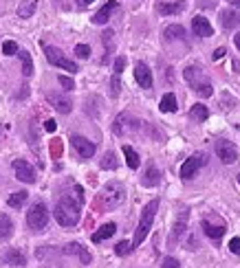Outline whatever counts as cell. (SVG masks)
<instances>
[{
  "label": "cell",
  "instance_id": "obj_1",
  "mask_svg": "<svg viewBox=\"0 0 240 268\" xmlns=\"http://www.w3.org/2000/svg\"><path fill=\"white\" fill-rule=\"evenodd\" d=\"M82 203L84 200L75 198L73 196H62L59 198V203L55 205V220L59 226H75L79 222V218H82Z\"/></svg>",
  "mask_w": 240,
  "mask_h": 268
},
{
  "label": "cell",
  "instance_id": "obj_2",
  "mask_svg": "<svg viewBox=\"0 0 240 268\" xmlns=\"http://www.w3.org/2000/svg\"><path fill=\"white\" fill-rule=\"evenodd\" d=\"M183 77H185V82L192 86V90H196L201 97H212V95H214L212 82L207 79V75L203 73V69H198V66H188V69L183 71Z\"/></svg>",
  "mask_w": 240,
  "mask_h": 268
},
{
  "label": "cell",
  "instance_id": "obj_3",
  "mask_svg": "<svg viewBox=\"0 0 240 268\" xmlns=\"http://www.w3.org/2000/svg\"><path fill=\"white\" fill-rule=\"evenodd\" d=\"M157 209H159V200H157V198L150 200V203L143 207L141 220H139V226H137V231H135V240H132L135 249L143 242L145 238H148V233H150V229H152V222H155V216H157Z\"/></svg>",
  "mask_w": 240,
  "mask_h": 268
},
{
  "label": "cell",
  "instance_id": "obj_4",
  "mask_svg": "<svg viewBox=\"0 0 240 268\" xmlns=\"http://www.w3.org/2000/svg\"><path fill=\"white\" fill-rule=\"evenodd\" d=\"M126 200V189L122 183H108L99 193V200L97 205L102 207V209H115Z\"/></svg>",
  "mask_w": 240,
  "mask_h": 268
},
{
  "label": "cell",
  "instance_id": "obj_5",
  "mask_svg": "<svg viewBox=\"0 0 240 268\" xmlns=\"http://www.w3.org/2000/svg\"><path fill=\"white\" fill-rule=\"evenodd\" d=\"M26 224L31 226L33 231H42L46 224H49V211H46V205L36 203L26 211Z\"/></svg>",
  "mask_w": 240,
  "mask_h": 268
},
{
  "label": "cell",
  "instance_id": "obj_6",
  "mask_svg": "<svg viewBox=\"0 0 240 268\" xmlns=\"http://www.w3.org/2000/svg\"><path fill=\"white\" fill-rule=\"evenodd\" d=\"M44 55L46 59L53 64V66H57V69H62V71H69V73H77V64L73 62V59L69 57H64V53L55 49V46H44Z\"/></svg>",
  "mask_w": 240,
  "mask_h": 268
},
{
  "label": "cell",
  "instance_id": "obj_7",
  "mask_svg": "<svg viewBox=\"0 0 240 268\" xmlns=\"http://www.w3.org/2000/svg\"><path fill=\"white\" fill-rule=\"evenodd\" d=\"M201 226H203L205 236L212 238V240H221L225 236V231H227V226H225V222L218 216H205Z\"/></svg>",
  "mask_w": 240,
  "mask_h": 268
},
{
  "label": "cell",
  "instance_id": "obj_8",
  "mask_svg": "<svg viewBox=\"0 0 240 268\" xmlns=\"http://www.w3.org/2000/svg\"><path fill=\"white\" fill-rule=\"evenodd\" d=\"M205 163H207V156H205V154H194V156H190V158L181 165V178H183V180L194 178L196 172L201 170Z\"/></svg>",
  "mask_w": 240,
  "mask_h": 268
},
{
  "label": "cell",
  "instance_id": "obj_9",
  "mask_svg": "<svg viewBox=\"0 0 240 268\" xmlns=\"http://www.w3.org/2000/svg\"><path fill=\"white\" fill-rule=\"evenodd\" d=\"M216 154H218V158H221L225 165H231L238 158V147L231 143V141L221 139V141H216Z\"/></svg>",
  "mask_w": 240,
  "mask_h": 268
},
{
  "label": "cell",
  "instance_id": "obj_10",
  "mask_svg": "<svg viewBox=\"0 0 240 268\" xmlns=\"http://www.w3.org/2000/svg\"><path fill=\"white\" fill-rule=\"evenodd\" d=\"M11 167H13V174H16L18 180H22V183H26V185H33V183H36V170H33V167L26 163V160L16 158Z\"/></svg>",
  "mask_w": 240,
  "mask_h": 268
},
{
  "label": "cell",
  "instance_id": "obj_11",
  "mask_svg": "<svg viewBox=\"0 0 240 268\" xmlns=\"http://www.w3.org/2000/svg\"><path fill=\"white\" fill-rule=\"evenodd\" d=\"M71 145H73V150L79 154V158H91L93 154H95V143L84 137H77V134L71 137Z\"/></svg>",
  "mask_w": 240,
  "mask_h": 268
},
{
  "label": "cell",
  "instance_id": "obj_12",
  "mask_svg": "<svg viewBox=\"0 0 240 268\" xmlns=\"http://www.w3.org/2000/svg\"><path fill=\"white\" fill-rule=\"evenodd\" d=\"M46 99H49V104H51L57 112H62V115H69V112L73 110L71 99L64 97V95H57V92H46Z\"/></svg>",
  "mask_w": 240,
  "mask_h": 268
},
{
  "label": "cell",
  "instance_id": "obj_13",
  "mask_svg": "<svg viewBox=\"0 0 240 268\" xmlns=\"http://www.w3.org/2000/svg\"><path fill=\"white\" fill-rule=\"evenodd\" d=\"M135 79H137V84L141 86V88H145V90L152 88V73H150V69L143 62H137V66H135Z\"/></svg>",
  "mask_w": 240,
  "mask_h": 268
},
{
  "label": "cell",
  "instance_id": "obj_14",
  "mask_svg": "<svg viewBox=\"0 0 240 268\" xmlns=\"http://www.w3.org/2000/svg\"><path fill=\"white\" fill-rule=\"evenodd\" d=\"M192 29H194V36H198V38L214 36V29H212L209 20L205 18V16H196L194 20H192Z\"/></svg>",
  "mask_w": 240,
  "mask_h": 268
},
{
  "label": "cell",
  "instance_id": "obj_15",
  "mask_svg": "<svg viewBox=\"0 0 240 268\" xmlns=\"http://www.w3.org/2000/svg\"><path fill=\"white\" fill-rule=\"evenodd\" d=\"M64 253L66 255H75V257H79V262H82L84 266H88L91 264V253L86 251V246H82V244H77V242H73V244H66L64 246Z\"/></svg>",
  "mask_w": 240,
  "mask_h": 268
},
{
  "label": "cell",
  "instance_id": "obj_16",
  "mask_svg": "<svg viewBox=\"0 0 240 268\" xmlns=\"http://www.w3.org/2000/svg\"><path fill=\"white\" fill-rule=\"evenodd\" d=\"M117 233V224L115 222H108V224H104V226H99V229L93 233L91 236V240L95 244H99V242H104V240H108V238H112Z\"/></svg>",
  "mask_w": 240,
  "mask_h": 268
},
{
  "label": "cell",
  "instance_id": "obj_17",
  "mask_svg": "<svg viewBox=\"0 0 240 268\" xmlns=\"http://www.w3.org/2000/svg\"><path fill=\"white\" fill-rule=\"evenodd\" d=\"M112 9H117V0H108L102 9H99L95 16H93V24H106L108 22V18H110V13Z\"/></svg>",
  "mask_w": 240,
  "mask_h": 268
},
{
  "label": "cell",
  "instance_id": "obj_18",
  "mask_svg": "<svg viewBox=\"0 0 240 268\" xmlns=\"http://www.w3.org/2000/svg\"><path fill=\"white\" fill-rule=\"evenodd\" d=\"M5 262L9 264V266H16V268H22L24 264H26V257L22 255L20 251H16V249H9L5 253Z\"/></svg>",
  "mask_w": 240,
  "mask_h": 268
},
{
  "label": "cell",
  "instance_id": "obj_19",
  "mask_svg": "<svg viewBox=\"0 0 240 268\" xmlns=\"http://www.w3.org/2000/svg\"><path fill=\"white\" fill-rule=\"evenodd\" d=\"M141 183H143V187H157L161 183V172H159L155 165H150L148 172H145V176L141 178Z\"/></svg>",
  "mask_w": 240,
  "mask_h": 268
},
{
  "label": "cell",
  "instance_id": "obj_20",
  "mask_svg": "<svg viewBox=\"0 0 240 268\" xmlns=\"http://www.w3.org/2000/svg\"><path fill=\"white\" fill-rule=\"evenodd\" d=\"M157 11L163 13V16H174V13L183 11V3H181V0H176V3H159Z\"/></svg>",
  "mask_w": 240,
  "mask_h": 268
},
{
  "label": "cell",
  "instance_id": "obj_21",
  "mask_svg": "<svg viewBox=\"0 0 240 268\" xmlns=\"http://www.w3.org/2000/svg\"><path fill=\"white\" fill-rule=\"evenodd\" d=\"M163 38L168 40V42H172V40H185V29L181 24H170V26H165Z\"/></svg>",
  "mask_w": 240,
  "mask_h": 268
},
{
  "label": "cell",
  "instance_id": "obj_22",
  "mask_svg": "<svg viewBox=\"0 0 240 268\" xmlns=\"http://www.w3.org/2000/svg\"><path fill=\"white\" fill-rule=\"evenodd\" d=\"M13 236V222L7 213H0V240H9Z\"/></svg>",
  "mask_w": 240,
  "mask_h": 268
},
{
  "label": "cell",
  "instance_id": "obj_23",
  "mask_svg": "<svg viewBox=\"0 0 240 268\" xmlns=\"http://www.w3.org/2000/svg\"><path fill=\"white\" fill-rule=\"evenodd\" d=\"M38 9V0H22L18 7V16L20 18H31Z\"/></svg>",
  "mask_w": 240,
  "mask_h": 268
},
{
  "label": "cell",
  "instance_id": "obj_24",
  "mask_svg": "<svg viewBox=\"0 0 240 268\" xmlns=\"http://www.w3.org/2000/svg\"><path fill=\"white\" fill-rule=\"evenodd\" d=\"M122 150H124V156H126V163H128V167H130V170H137V167L141 165V160H139V154L132 150L130 145H124Z\"/></svg>",
  "mask_w": 240,
  "mask_h": 268
},
{
  "label": "cell",
  "instance_id": "obj_25",
  "mask_svg": "<svg viewBox=\"0 0 240 268\" xmlns=\"http://www.w3.org/2000/svg\"><path fill=\"white\" fill-rule=\"evenodd\" d=\"M128 121H130V115H119L117 117V121H115V125H112V130H115V134H126L128 130H132L135 125H128Z\"/></svg>",
  "mask_w": 240,
  "mask_h": 268
},
{
  "label": "cell",
  "instance_id": "obj_26",
  "mask_svg": "<svg viewBox=\"0 0 240 268\" xmlns=\"http://www.w3.org/2000/svg\"><path fill=\"white\" fill-rule=\"evenodd\" d=\"M159 108H161V112H176V95L174 92H168L163 99H161V104H159Z\"/></svg>",
  "mask_w": 240,
  "mask_h": 268
},
{
  "label": "cell",
  "instance_id": "obj_27",
  "mask_svg": "<svg viewBox=\"0 0 240 268\" xmlns=\"http://www.w3.org/2000/svg\"><path fill=\"white\" fill-rule=\"evenodd\" d=\"M190 117L194 119V121H207V117H209V110H207V106H203V104H196V106H192V110H190Z\"/></svg>",
  "mask_w": 240,
  "mask_h": 268
},
{
  "label": "cell",
  "instance_id": "obj_28",
  "mask_svg": "<svg viewBox=\"0 0 240 268\" xmlns=\"http://www.w3.org/2000/svg\"><path fill=\"white\" fill-rule=\"evenodd\" d=\"M26 198H29V193L26 191H13L7 203H9V207H13V209H20V207L26 203Z\"/></svg>",
  "mask_w": 240,
  "mask_h": 268
},
{
  "label": "cell",
  "instance_id": "obj_29",
  "mask_svg": "<svg viewBox=\"0 0 240 268\" xmlns=\"http://www.w3.org/2000/svg\"><path fill=\"white\" fill-rule=\"evenodd\" d=\"M185 226H188V211H183L181 220H178V222H176L174 231H172V238H170V242H176V238H181V236H183V233H185Z\"/></svg>",
  "mask_w": 240,
  "mask_h": 268
},
{
  "label": "cell",
  "instance_id": "obj_30",
  "mask_svg": "<svg viewBox=\"0 0 240 268\" xmlns=\"http://www.w3.org/2000/svg\"><path fill=\"white\" fill-rule=\"evenodd\" d=\"M20 59H22V75L24 77H31L33 75V62H31V55L26 51H20Z\"/></svg>",
  "mask_w": 240,
  "mask_h": 268
},
{
  "label": "cell",
  "instance_id": "obj_31",
  "mask_svg": "<svg viewBox=\"0 0 240 268\" xmlns=\"http://www.w3.org/2000/svg\"><path fill=\"white\" fill-rule=\"evenodd\" d=\"M132 251H135V244L128 242V240H122V242L115 246V253H117V255H122V257H124V255H130Z\"/></svg>",
  "mask_w": 240,
  "mask_h": 268
},
{
  "label": "cell",
  "instance_id": "obj_32",
  "mask_svg": "<svg viewBox=\"0 0 240 268\" xmlns=\"http://www.w3.org/2000/svg\"><path fill=\"white\" fill-rule=\"evenodd\" d=\"M223 24L227 26H236V24H240V13H231V11H225L223 13Z\"/></svg>",
  "mask_w": 240,
  "mask_h": 268
},
{
  "label": "cell",
  "instance_id": "obj_33",
  "mask_svg": "<svg viewBox=\"0 0 240 268\" xmlns=\"http://www.w3.org/2000/svg\"><path fill=\"white\" fill-rule=\"evenodd\" d=\"M122 73H112V79H110V95L112 97H119V90H122Z\"/></svg>",
  "mask_w": 240,
  "mask_h": 268
},
{
  "label": "cell",
  "instance_id": "obj_34",
  "mask_svg": "<svg viewBox=\"0 0 240 268\" xmlns=\"http://www.w3.org/2000/svg\"><path fill=\"white\" fill-rule=\"evenodd\" d=\"M102 167H104V170H117L115 154H112V152H106V156L102 158Z\"/></svg>",
  "mask_w": 240,
  "mask_h": 268
},
{
  "label": "cell",
  "instance_id": "obj_35",
  "mask_svg": "<svg viewBox=\"0 0 240 268\" xmlns=\"http://www.w3.org/2000/svg\"><path fill=\"white\" fill-rule=\"evenodd\" d=\"M18 51V44L13 42V40H7V42H3V55H16Z\"/></svg>",
  "mask_w": 240,
  "mask_h": 268
},
{
  "label": "cell",
  "instance_id": "obj_36",
  "mask_svg": "<svg viewBox=\"0 0 240 268\" xmlns=\"http://www.w3.org/2000/svg\"><path fill=\"white\" fill-rule=\"evenodd\" d=\"M51 156H53V160H57L59 156H62V141L59 139L51 141Z\"/></svg>",
  "mask_w": 240,
  "mask_h": 268
},
{
  "label": "cell",
  "instance_id": "obj_37",
  "mask_svg": "<svg viewBox=\"0 0 240 268\" xmlns=\"http://www.w3.org/2000/svg\"><path fill=\"white\" fill-rule=\"evenodd\" d=\"M75 55H77L79 59L91 57V46H88V44H77V46H75Z\"/></svg>",
  "mask_w": 240,
  "mask_h": 268
},
{
  "label": "cell",
  "instance_id": "obj_38",
  "mask_svg": "<svg viewBox=\"0 0 240 268\" xmlns=\"http://www.w3.org/2000/svg\"><path fill=\"white\" fill-rule=\"evenodd\" d=\"M161 268H181V264H178L176 257H163Z\"/></svg>",
  "mask_w": 240,
  "mask_h": 268
},
{
  "label": "cell",
  "instance_id": "obj_39",
  "mask_svg": "<svg viewBox=\"0 0 240 268\" xmlns=\"http://www.w3.org/2000/svg\"><path fill=\"white\" fill-rule=\"evenodd\" d=\"M57 82H59V86H64V90H73V88H75V84H73V79H71V77L59 75V77H57Z\"/></svg>",
  "mask_w": 240,
  "mask_h": 268
},
{
  "label": "cell",
  "instance_id": "obj_40",
  "mask_svg": "<svg viewBox=\"0 0 240 268\" xmlns=\"http://www.w3.org/2000/svg\"><path fill=\"white\" fill-rule=\"evenodd\" d=\"M229 251L234 253V255H240V238H234L229 242Z\"/></svg>",
  "mask_w": 240,
  "mask_h": 268
},
{
  "label": "cell",
  "instance_id": "obj_41",
  "mask_svg": "<svg viewBox=\"0 0 240 268\" xmlns=\"http://www.w3.org/2000/svg\"><path fill=\"white\" fill-rule=\"evenodd\" d=\"M124 66H126V57L122 55V57H117V59H115V69H112V71H115V73H122V71H124Z\"/></svg>",
  "mask_w": 240,
  "mask_h": 268
},
{
  "label": "cell",
  "instance_id": "obj_42",
  "mask_svg": "<svg viewBox=\"0 0 240 268\" xmlns=\"http://www.w3.org/2000/svg\"><path fill=\"white\" fill-rule=\"evenodd\" d=\"M225 53H227V51H225L223 46H221V49H216V51H214V55H212V59H214V62H218V59H223V57H225Z\"/></svg>",
  "mask_w": 240,
  "mask_h": 268
},
{
  "label": "cell",
  "instance_id": "obj_43",
  "mask_svg": "<svg viewBox=\"0 0 240 268\" xmlns=\"http://www.w3.org/2000/svg\"><path fill=\"white\" fill-rule=\"evenodd\" d=\"M55 128H57V123L53 121V119H49V121L44 123V130H46V132H55Z\"/></svg>",
  "mask_w": 240,
  "mask_h": 268
},
{
  "label": "cell",
  "instance_id": "obj_44",
  "mask_svg": "<svg viewBox=\"0 0 240 268\" xmlns=\"http://www.w3.org/2000/svg\"><path fill=\"white\" fill-rule=\"evenodd\" d=\"M234 44H236V49L240 51V33H236V36H234Z\"/></svg>",
  "mask_w": 240,
  "mask_h": 268
},
{
  "label": "cell",
  "instance_id": "obj_45",
  "mask_svg": "<svg viewBox=\"0 0 240 268\" xmlns=\"http://www.w3.org/2000/svg\"><path fill=\"white\" fill-rule=\"evenodd\" d=\"M229 5H234V7H240V0H229Z\"/></svg>",
  "mask_w": 240,
  "mask_h": 268
},
{
  "label": "cell",
  "instance_id": "obj_46",
  "mask_svg": "<svg viewBox=\"0 0 240 268\" xmlns=\"http://www.w3.org/2000/svg\"><path fill=\"white\" fill-rule=\"evenodd\" d=\"M79 3H82V5H91L93 0H79Z\"/></svg>",
  "mask_w": 240,
  "mask_h": 268
},
{
  "label": "cell",
  "instance_id": "obj_47",
  "mask_svg": "<svg viewBox=\"0 0 240 268\" xmlns=\"http://www.w3.org/2000/svg\"><path fill=\"white\" fill-rule=\"evenodd\" d=\"M0 132H3V123H0Z\"/></svg>",
  "mask_w": 240,
  "mask_h": 268
},
{
  "label": "cell",
  "instance_id": "obj_48",
  "mask_svg": "<svg viewBox=\"0 0 240 268\" xmlns=\"http://www.w3.org/2000/svg\"><path fill=\"white\" fill-rule=\"evenodd\" d=\"M238 183H240V174H238Z\"/></svg>",
  "mask_w": 240,
  "mask_h": 268
},
{
  "label": "cell",
  "instance_id": "obj_49",
  "mask_svg": "<svg viewBox=\"0 0 240 268\" xmlns=\"http://www.w3.org/2000/svg\"><path fill=\"white\" fill-rule=\"evenodd\" d=\"M238 130H240V128H238Z\"/></svg>",
  "mask_w": 240,
  "mask_h": 268
}]
</instances>
